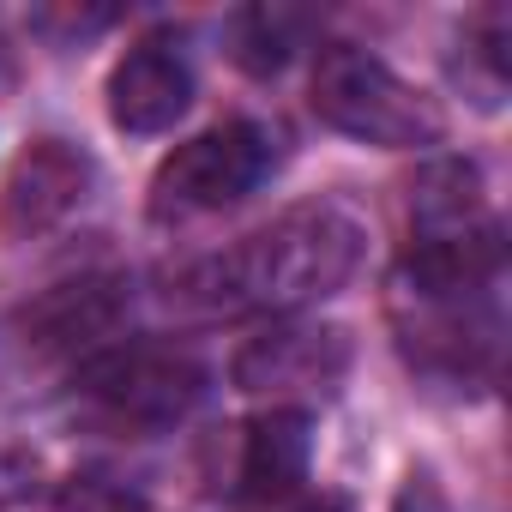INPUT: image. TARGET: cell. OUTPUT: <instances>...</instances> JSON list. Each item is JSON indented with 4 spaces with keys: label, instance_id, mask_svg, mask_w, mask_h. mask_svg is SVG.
I'll return each mask as SVG.
<instances>
[{
    "label": "cell",
    "instance_id": "obj_11",
    "mask_svg": "<svg viewBox=\"0 0 512 512\" xmlns=\"http://www.w3.org/2000/svg\"><path fill=\"white\" fill-rule=\"evenodd\" d=\"M302 31H308V19H302V13L253 7V13H241V19H235V61H241L247 73H278V67L296 55Z\"/></svg>",
    "mask_w": 512,
    "mask_h": 512
},
{
    "label": "cell",
    "instance_id": "obj_13",
    "mask_svg": "<svg viewBox=\"0 0 512 512\" xmlns=\"http://www.w3.org/2000/svg\"><path fill=\"white\" fill-rule=\"evenodd\" d=\"M43 506V464L19 446H0V512H37Z\"/></svg>",
    "mask_w": 512,
    "mask_h": 512
},
{
    "label": "cell",
    "instance_id": "obj_1",
    "mask_svg": "<svg viewBox=\"0 0 512 512\" xmlns=\"http://www.w3.org/2000/svg\"><path fill=\"white\" fill-rule=\"evenodd\" d=\"M356 266H362L356 217H344L338 205H302L199 260L181 278L175 302L205 314H290L344 290Z\"/></svg>",
    "mask_w": 512,
    "mask_h": 512
},
{
    "label": "cell",
    "instance_id": "obj_6",
    "mask_svg": "<svg viewBox=\"0 0 512 512\" xmlns=\"http://www.w3.org/2000/svg\"><path fill=\"white\" fill-rule=\"evenodd\" d=\"M350 368V338L338 326H272L235 356L241 392H332Z\"/></svg>",
    "mask_w": 512,
    "mask_h": 512
},
{
    "label": "cell",
    "instance_id": "obj_14",
    "mask_svg": "<svg viewBox=\"0 0 512 512\" xmlns=\"http://www.w3.org/2000/svg\"><path fill=\"white\" fill-rule=\"evenodd\" d=\"M392 512H458L440 488H434V476H410L404 488H398V506Z\"/></svg>",
    "mask_w": 512,
    "mask_h": 512
},
{
    "label": "cell",
    "instance_id": "obj_9",
    "mask_svg": "<svg viewBox=\"0 0 512 512\" xmlns=\"http://www.w3.org/2000/svg\"><path fill=\"white\" fill-rule=\"evenodd\" d=\"M314 464V416L308 410H266L241 434V494L247 500H278L290 494Z\"/></svg>",
    "mask_w": 512,
    "mask_h": 512
},
{
    "label": "cell",
    "instance_id": "obj_8",
    "mask_svg": "<svg viewBox=\"0 0 512 512\" xmlns=\"http://www.w3.org/2000/svg\"><path fill=\"white\" fill-rule=\"evenodd\" d=\"M127 284L121 278H67L55 290H43L37 302L19 308V332L31 350L43 356H73V350H91L97 338H109L121 320H127Z\"/></svg>",
    "mask_w": 512,
    "mask_h": 512
},
{
    "label": "cell",
    "instance_id": "obj_4",
    "mask_svg": "<svg viewBox=\"0 0 512 512\" xmlns=\"http://www.w3.org/2000/svg\"><path fill=\"white\" fill-rule=\"evenodd\" d=\"M79 398L109 428L157 434L205 398V362L175 344H127V350L97 356L79 374Z\"/></svg>",
    "mask_w": 512,
    "mask_h": 512
},
{
    "label": "cell",
    "instance_id": "obj_10",
    "mask_svg": "<svg viewBox=\"0 0 512 512\" xmlns=\"http://www.w3.org/2000/svg\"><path fill=\"white\" fill-rule=\"evenodd\" d=\"M410 223L416 241H446V235H470L482 229V181L470 163H434L422 169V181L410 187Z\"/></svg>",
    "mask_w": 512,
    "mask_h": 512
},
{
    "label": "cell",
    "instance_id": "obj_15",
    "mask_svg": "<svg viewBox=\"0 0 512 512\" xmlns=\"http://www.w3.org/2000/svg\"><path fill=\"white\" fill-rule=\"evenodd\" d=\"M302 512H344L338 500H320V506H302Z\"/></svg>",
    "mask_w": 512,
    "mask_h": 512
},
{
    "label": "cell",
    "instance_id": "obj_2",
    "mask_svg": "<svg viewBox=\"0 0 512 512\" xmlns=\"http://www.w3.org/2000/svg\"><path fill=\"white\" fill-rule=\"evenodd\" d=\"M314 109H320L326 127H338L362 145H386V151L440 145V133H446L440 109L410 79H398L380 55H368L356 43H326L320 49Z\"/></svg>",
    "mask_w": 512,
    "mask_h": 512
},
{
    "label": "cell",
    "instance_id": "obj_3",
    "mask_svg": "<svg viewBox=\"0 0 512 512\" xmlns=\"http://www.w3.org/2000/svg\"><path fill=\"white\" fill-rule=\"evenodd\" d=\"M278 169V133L260 121H229L211 127L187 145H175L157 175H151V217L157 223H181V217H205L223 205H241L253 187Z\"/></svg>",
    "mask_w": 512,
    "mask_h": 512
},
{
    "label": "cell",
    "instance_id": "obj_5",
    "mask_svg": "<svg viewBox=\"0 0 512 512\" xmlns=\"http://www.w3.org/2000/svg\"><path fill=\"white\" fill-rule=\"evenodd\" d=\"M91 181H97V163L79 145H67V139L25 145L13 175H7V193H0V235L7 241L49 235L55 223H67L91 199Z\"/></svg>",
    "mask_w": 512,
    "mask_h": 512
},
{
    "label": "cell",
    "instance_id": "obj_7",
    "mask_svg": "<svg viewBox=\"0 0 512 512\" xmlns=\"http://www.w3.org/2000/svg\"><path fill=\"white\" fill-rule=\"evenodd\" d=\"M187 103H193V73L169 37L133 43L109 73V121L121 133H163L187 115Z\"/></svg>",
    "mask_w": 512,
    "mask_h": 512
},
{
    "label": "cell",
    "instance_id": "obj_12",
    "mask_svg": "<svg viewBox=\"0 0 512 512\" xmlns=\"http://www.w3.org/2000/svg\"><path fill=\"white\" fill-rule=\"evenodd\" d=\"M49 512H145V500H139L127 482L103 476V470H79V476H67V482L55 488Z\"/></svg>",
    "mask_w": 512,
    "mask_h": 512
}]
</instances>
